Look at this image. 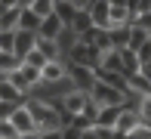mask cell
<instances>
[{
    "mask_svg": "<svg viewBox=\"0 0 151 139\" xmlns=\"http://www.w3.org/2000/svg\"><path fill=\"white\" fill-rule=\"evenodd\" d=\"M37 50L43 53L46 59H59V56H65V53H62V46H59V40H56V37H43V34L37 37Z\"/></svg>",
    "mask_w": 151,
    "mask_h": 139,
    "instance_id": "cell-11",
    "label": "cell"
},
{
    "mask_svg": "<svg viewBox=\"0 0 151 139\" xmlns=\"http://www.w3.org/2000/svg\"><path fill=\"white\" fill-rule=\"evenodd\" d=\"M68 77L74 80V87L77 90H83V93H90V90L96 87V68H90V65H80V62H71L68 59Z\"/></svg>",
    "mask_w": 151,
    "mask_h": 139,
    "instance_id": "cell-2",
    "label": "cell"
},
{
    "mask_svg": "<svg viewBox=\"0 0 151 139\" xmlns=\"http://www.w3.org/2000/svg\"><path fill=\"white\" fill-rule=\"evenodd\" d=\"M19 16H22V6H6L3 16H0V28H3V31H16L19 28Z\"/></svg>",
    "mask_w": 151,
    "mask_h": 139,
    "instance_id": "cell-14",
    "label": "cell"
},
{
    "mask_svg": "<svg viewBox=\"0 0 151 139\" xmlns=\"http://www.w3.org/2000/svg\"><path fill=\"white\" fill-rule=\"evenodd\" d=\"M120 108H123V105H102V108H99V117H96V124H102V127H117Z\"/></svg>",
    "mask_w": 151,
    "mask_h": 139,
    "instance_id": "cell-10",
    "label": "cell"
},
{
    "mask_svg": "<svg viewBox=\"0 0 151 139\" xmlns=\"http://www.w3.org/2000/svg\"><path fill=\"white\" fill-rule=\"evenodd\" d=\"M74 3H77V6H90L93 0H74Z\"/></svg>",
    "mask_w": 151,
    "mask_h": 139,
    "instance_id": "cell-31",
    "label": "cell"
},
{
    "mask_svg": "<svg viewBox=\"0 0 151 139\" xmlns=\"http://www.w3.org/2000/svg\"><path fill=\"white\" fill-rule=\"evenodd\" d=\"M93 25H96V22H93L90 6H80V9H77V16H74V22H71V28H74L77 34H83L86 28H93Z\"/></svg>",
    "mask_w": 151,
    "mask_h": 139,
    "instance_id": "cell-15",
    "label": "cell"
},
{
    "mask_svg": "<svg viewBox=\"0 0 151 139\" xmlns=\"http://www.w3.org/2000/svg\"><path fill=\"white\" fill-rule=\"evenodd\" d=\"M40 22H43V19H40L37 12L31 9V6H22V16H19V28H25V31H40Z\"/></svg>",
    "mask_w": 151,
    "mask_h": 139,
    "instance_id": "cell-13",
    "label": "cell"
},
{
    "mask_svg": "<svg viewBox=\"0 0 151 139\" xmlns=\"http://www.w3.org/2000/svg\"><path fill=\"white\" fill-rule=\"evenodd\" d=\"M9 80H12V83H16V87H19V90H25V93H28V96H31V90H34V83L28 80V74H25V71H22V68H16V71H9Z\"/></svg>",
    "mask_w": 151,
    "mask_h": 139,
    "instance_id": "cell-20",
    "label": "cell"
},
{
    "mask_svg": "<svg viewBox=\"0 0 151 139\" xmlns=\"http://www.w3.org/2000/svg\"><path fill=\"white\" fill-rule=\"evenodd\" d=\"M129 93H142V96H151V77L145 71H133L129 74Z\"/></svg>",
    "mask_w": 151,
    "mask_h": 139,
    "instance_id": "cell-8",
    "label": "cell"
},
{
    "mask_svg": "<svg viewBox=\"0 0 151 139\" xmlns=\"http://www.w3.org/2000/svg\"><path fill=\"white\" fill-rule=\"evenodd\" d=\"M0 139H22L19 127L12 124V117H0Z\"/></svg>",
    "mask_w": 151,
    "mask_h": 139,
    "instance_id": "cell-19",
    "label": "cell"
},
{
    "mask_svg": "<svg viewBox=\"0 0 151 139\" xmlns=\"http://www.w3.org/2000/svg\"><path fill=\"white\" fill-rule=\"evenodd\" d=\"M16 31H3L0 28V50H16Z\"/></svg>",
    "mask_w": 151,
    "mask_h": 139,
    "instance_id": "cell-23",
    "label": "cell"
},
{
    "mask_svg": "<svg viewBox=\"0 0 151 139\" xmlns=\"http://www.w3.org/2000/svg\"><path fill=\"white\" fill-rule=\"evenodd\" d=\"M96 34H99V25H93V28H86V31L80 34V40H83V43H96Z\"/></svg>",
    "mask_w": 151,
    "mask_h": 139,
    "instance_id": "cell-27",
    "label": "cell"
},
{
    "mask_svg": "<svg viewBox=\"0 0 151 139\" xmlns=\"http://www.w3.org/2000/svg\"><path fill=\"white\" fill-rule=\"evenodd\" d=\"M139 121H142L139 111L123 105V108H120V117H117V127H114V136H117V139H127V136L136 130V124H139Z\"/></svg>",
    "mask_w": 151,
    "mask_h": 139,
    "instance_id": "cell-4",
    "label": "cell"
},
{
    "mask_svg": "<svg viewBox=\"0 0 151 139\" xmlns=\"http://www.w3.org/2000/svg\"><path fill=\"white\" fill-rule=\"evenodd\" d=\"M19 6H34V0H19Z\"/></svg>",
    "mask_w": 151,
    "mask_h": 139,
    "instance_id": "cell-32",
    "label": "cell"
},
{
    "mask_svg": "<svg viewBox=\"0 0 151 139\" xmlns=\"http://www.w3.org/2000/svg\"><path fill=\"white\" fill-rule=\"evenodd\" d=\"M86 99H90V93H83V90H68V93H62V102H65V108H71V111H83L86 105Z\"/></svg>",
    "mask_w": 151,
    "mask_h": 139,
    "instance_id": "cell-7",
    "label": "cell"
},
{
    "mask_svg": "<svg viewBox=\"0 0 151 139\" xmlns=\"http://www.w3.org/2000/svg\"><path fill=\"white\" fill-rule=\"evenodd\" d=\"M77 9H80V6L74 3V0H56V16H59L65 25H71V22H74Z\"/></svg>",
    "mask_w": 151,
    "mask_h": 139,
    "instance_id": "cell-12",
    "label": "cell"
},
{
    "mask_svg": "<svg viewBox=\"0 0 151 139\" xmlns=\"http://www.w3.org/2000/svg\"><path fill=\"white\" fill-rule=\"evenodd\" d=\"M31 9L37 12L40 19H43V16H52V12H56V0H34Z\"/></svg>",
    "mask_w": 151,
    "mask_h": 139,
    "instance_id": "cell-22",
    "label": "cell"
},
{
    "mask_svg": "<svg viewBox=\"0 0 151 139\" xmlns=\"http://www.w3.org/2000/svg\"><path fill=\"white\" fill-rule=\"evenodd\" d=\"M37 37H40L37 31H25V28H19V31H16V53L25 59V56L37 46Z\"/></svg>",
    "mask_w": 151,
    "mask_h": 139,
    "instance_id": "cell-5",
    "label": "cell"
},
{
    "mask_svg": "<svg viewBox=\"0 0 151 139\" xmlns=\"http://www.w3.org/2000/svg\"><path fill=\"white\" fill-rule=\"evenodd\" d=\"M90 12H93V22L99 28H111V3H108V0L90 3Z\"/></svg>",
    "mask_w": 151,
    "mask_h": 139,
    "instance_id": "cell-6",
    "label": "cell"
},
{
    "mask_svg": "<svg viewBox=\"0 0 151 139\" xmlns=\"http://www.w3.org/2000/svg\"><path fill=\"white\" fill-rule=\"evenodd\" d=\"M62 28H65V22H62L56 12H52V16H43V22H40V31H37V34H43V37H59Z\"/></svg>",
    "mask_w": 151,
    "mask_h": 139,
    "instance_id": "cell-9",
    "label": "cell"
},
{
    "mask_svg": "<svg viewBox=\"0 0 151 139\" xmlns=\"http://www.w3.org/2000/svg\"><path fill=\"white\" fill-rule=\"evenodd\" d=\"M56 40H59V46H62V53H65V56H68V53H71V46H74V43H77V40H80V34H77V31H74V28H71V25H65V28H62V34H59V37H56Z\"/></svg>",
    "mask_w": 151,
    "mask_h": 139,
    "instance_id": "cell-16",
    "label": "cell"
},
{
    "mask_svg": "<svg viewBox=\"0 0 151 139\" xmlns=\"http://www.w3.org/2000/svg\"><path fill=\"white\" fill-rule=\"evenodd\" d=\"M86 136H96V139H108V136H114V127H102V124H93Z\"/></svg>",
    "mask_w": 151,
    "mask_h": 139,
    "instance_id": "cell-24",
    "label": "cell"
},
{
    "mask_svg": "<svg viewBox=\"0 0 151 139\" xmlns=\"http://www.w3.org/2000/svg\"><path fill=\"white\" fill-rule=\"evenodd\" d=\"M102 65H108V68H117V71L127 74V65H123V59H120V50H108L105 53V62Z\"/></svg>",
    "mask_w": 151,
    "mask_h": 139,
    "instance_id": "cell-21",
    "label": "cell"
},
{
    "mask_svg": "<svg viewBox=\"0 0 151 139\" xmlns=\"http://www.w3.org/2000/svg\"><path fill=\"white\" fill-rule=\"evenodd\" d=\"M133 25H142V28H148V31H151V12H139Z\"/></svg>",
    "mask_w": 151,
    "mask_h": 139,
    "instance_id": "cell-28",
    "label": "cell"
},
{
    "mask_svg": "<svg viewBox=\"0 0 151 139\" xmlns=\"http://www.w3.org/2000/svg\"><path fill=\"white\" fill-rule=\"evenodd\" d=\"M90 96L99 102V105H123V102H127V93L117 90V87H111V83H105V80H96Z\"/></svg>",
    "mask_w": 151,
    "mask_h": 139,
    "instance_id": "cell-3",
    "label": "cell"
},
{
    "mask_svg": "<svg viewBox=\"0 0 151 139\" xmlns=\"http://www.w3.org/2000/svg\"><path fill=\"white\" fill-rule=\"evenodd\" d=\"M3 6H19V0H0Z\"/></svg>",
    "mask_w": 151,
    "mask_h": 139,
    "instance_id": "cell-29",
    "label": "cell"
},
{
    "mask_svg": "<svg viewBox=\"0 0 151 139\" xmlns=\"http://www.w3.org/2000/svg\"><path fill=\"white\" fill-rule=\"evenodd\" d=\"M25 62H31V65H37V68H43V65H46V62H50V59H46V56L40 53L37 46H34V50H31L28 56H25Z\"/></svg>",
    "mask_w": 151,
    "mask_h": 139,
    "instance_id": "cell-25",
    "label": "cell"
},
{
    "mask_svg": "<svg viewBox=\"0 0 151 139\" xmlns=\"http://www.w3.org/2000/svg\"><path fill=\"white\" fill-rule=\"evenodd\" d=\"M129 28H133V25H111V28H108V31H111V43H114V50H120V46L129 43Z\"/></svg>",
    "mask_w": 151,
    "mask_h": 139,
    "instance_id": "cell-17",
    "label": "cell"
},
{
    "mask_svg": "<svg viewBox=\"0 0 151 139\" xmlns=\"http://www.w3.org/2000/svg\"><path fill=\"white\" fill-rule=\"evenodd\" d=\"M68 59H71V62H80V65H90V68H99L102 62H105V50H99L96 43H83V40H77V43L71 46V53H68Z\"/></svg>",
    "mask_w": 151,
    "mask_h": 139,
    "instance_id": "cell-1",
    "label": "cell"
},
{
    "mask_svg": "<svg viewBox=\"0 0 151 139\" xmlns=\"http://www.w3.org/2000/svg\"><path fill=\"white\" fill-rule=\"evenodd\" d=\"M148 37H151V31H148V28H142V25H133V28H129V43H127V46H133V50L139 53V46L145 43Z\"/></svg>",
    "mask_w": 151,
    "mask_h": 139,
    "instance_id": "cell-18",
    "label": "cell"
},
{
    "mask_svg": "<svg viewBox=\"0 0 151 139\" xmlns=\"http://www.w3.org/2000/svg\"><path fill=\"white\" fill-rule=\"evenodd\" d=\"M111 6H127V0H108Z\"/></svg>",
    "mask_w": 151,
    "mask_h": 139,
    "instance_id": "cell-30",
    "label": "cell"
},
{
    "mask_svg": "<svg viewBox=\"0 0 151 139\" xmlns=\"http://www.w3.org/2000/svg\"><path fill=\"white\" fill-rule=\"evenodd\" d=\"M139 117L142 121H151V96H142L139 99Z\"/></svg>",
    "mask_w": 151,
    "mask_h": 139,
    "instance_id": "cell-26",
    "label": "cell"
}]
</instances>
